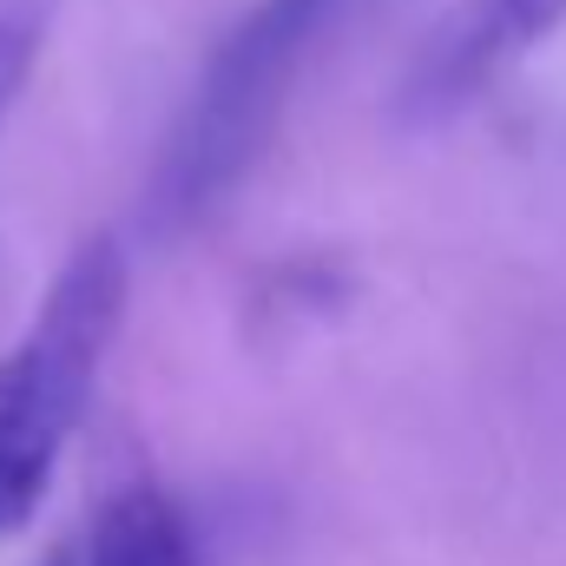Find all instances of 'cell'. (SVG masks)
<instances>
[{
    "instance_id": "1",
    "label": "cell",
    "mask_w": 566,
    "mask_h": 566,
    "mask_svg": "<svg viewBox=\"0 0 566 566\" xmlns=\"http://www.w3.org/2000/svg\"><path fill=\"white\" fill-rule=\"evenodd\" d=\"M126 316V244L93 231L53 271L33 329L0 356V534H20Z\"/></svg>"
},
{
    "instance_id": "2",
    "label": "cell",
    "mask_w": 566,
    "mask_h": 566,
    "mask_svg": "<svg viewBox=\"0 0 566 566\" xmlns=\"http://www.w3.org/2000/svg\"><path fill=\"white\" fill-rule=\"evenodd\" d=\"M356 0H258L205 60L191 106L178 113L165 158L151 171L145 211L158 231L198 224L277 133V113L303 73V60L323 46V33Z\"/></svg>"
},
{
    "instance_id": "3",
    "label": "cell",
    "mask_w": 566,
    "mask_h": 566,
    "mask_svg": "<svg viewBox=\"0 0 566 566\" xmlns=\"http://www.w3.org/2000/svg\"><path fill=\"white\" fill-rule=\"evenodd\" d=\"M80 566H198V547H191L178 507L151 481H133V488L106 494V507L93 514V527L80 541Z\"/></svg>"
},
{
    "instance_id": "4",
    "label": "cell",
    "mask_w": 566,
    "mask_h": 566,
    "mask_svg": "<svg viewBox=\"0 0 566 566\" xmlns=\"http://www.w3.org/2000/svg\"><path fill=\"white\" fill-rule=\"evenodd\" d=\"M53 13H60V0H0V119L27 93L40 46L53 33Z\"/></svg>"
},
{
    "instance_id": "5",
    "label": "cell",
    "mask_w": 566,
    "mask_h": 566,
    "mask_svg": "<svg viewBox=\"0 0 566 566\" xmlns=\"http://www.w3.org/2000/svg\"><path fill=\"white\" fill-rule=\"evenodd\" d=\"M481 7H488V20H494V33H501L507 53L541 46V40L566 20V0H481Z\"/></svg>"
},
{
    "instance_id": "6",
    "label": "cell",
    "mask_w": 566,
    "mask_h": 566,
    "mask_svg": "<svg viewBox=\"0 0 566 566\" xmlns=\"http://www.w3.org/2000/svg\"><path fill=\"white\" fill-rule=\"evenodd\" d=\"M33 566H80V541H60L53 554H40Z\"/></svg>"
}]
</instances>
